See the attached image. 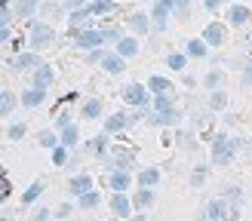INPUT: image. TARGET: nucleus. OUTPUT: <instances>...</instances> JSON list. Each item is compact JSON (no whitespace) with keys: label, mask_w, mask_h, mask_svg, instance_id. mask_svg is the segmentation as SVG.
<instances>
[{"label":"nucleus","mask_w":252,"mask_h":221,"mask_svg":"<svg viewBox=\"0 0 252 221\" xmlns=\"http://www.w3.org/2000/svg\"><path fill=\"white\" fill-rule=\"evenodd\" d=\"M22 135H25V126H22V123H16V126L9 129V138H22Z\"/></svg>","instance_id":"obj_32"},{"label":"nucleus","mask_w":252,"mask_h":221,"mask_svg":"<svg viewBox=\"0 0 252 221\" xmlns=\"http://www.w3.org/2000/svg\"><path fill=\"white\" fill-rule=\"evenodd\" d=\"M62 141H65L68 147L77 144V126H65V132H62Z\"/></svg>","instance_id":"obj_16"},{"label":"nucleus","mask_w":252,"mask_h":221,"mask_svg":"<svg viewBox=\"0 0 252 221\" xmlns=\"http://www.w3.org/2000/svg\"><path fill=\"white\" fill-rule=\"evenodd\" d=\"M90 184H93L90 178H86V175H80V178H74V181H71V191L77 193V196H86V193H90Z\"/></svg>","instance_id":"obj_8"},{"label":"nucleus","mask_w":252,"mask_h":221,"mask_svg":"<svg viewBox=\"0 0 252 221\" xmlns=\"http://www.w3.org/2000/svg\"><path fill=\"white\" fill-rule=\"evenodd\" d=\"M98 200H102V196H98V193H93V191H90V193L83 196V206H95Z\"/></svg>","instance_id":"obj_31"},{"label":"nucleus","mask_w":252,"mask_h":221,"mask_svg":"<svg viewBox=\"0 0 252 221\" xmlns=\"http://www.w3.org/2000/svg\"><path fill=\"white\" fill-rule=\"evenodd\" d=\"M37 221H49V212H40V215H37Z\"/></svg>","instance_id":"obj_40"},{"label":"nucleus","mask_w":252,"mask_h":221,"mask_svg":"<svg viewBox=\"0 0 252 221\" xmlns=\"http://www.w3.org/2000/svg\"><path fill=\"white\" fill-rule=\"evenodd\" d=\"M219 83H221V74H219V71H212L209 77H206V86H212V89H216Z\"/></svg>","instance_id":"obj_28"},{"label":"nucleus","mask_w":252,"mask_h":221,"mask_svg":"<svg viewBox=\"0 0 252 221\" xmlns=\"http://www.w3.org/2000/svg\"><path fill=\"white\" fill-rule=\"evenodd\" d=\"M224 212H228V203H224V200H212V203H209V218L228 221V218H224Z\"/></svg>","instance_id":"obj_9"},{"label":"nucleus","mask_w":252,"mask_h":221,"mask_svg":"<svg viewBox=\"0 0 252 221\" xmlns=\"http://www.w3.org/2000/svg\"><path fill=\"white\" fill-rule=\"evenodd\" d=\"M203 3H206L209 9H216V3H219V0H203Z\"/></svg>","instance_id":"obj_39"},{"label":"nucleus","mask_w":252,"mask_h":221,"mask_svg":"<svg viewBox=\"0 0 252 221\" xmlns=\"http://www.w3.org/2000/svg\"><path fill=\"white\" fill-rule=\"evenodd\" d=\"M34 6H37V0H19V12H22V16H31Z\"/></svg>","instance_id":"obj_21"},{"label":"nucleus","mask_w":252,"mask_h":221,"mask_svg":"<svg viewBox=\"0 0 252 221\" xmlns=\"http://www.w3.org/2000/svg\"><path fill=\"white\" fill-rule=\"evenodd\" d=\"M53 80V71H49L46 65L43 68H37V74H34V89H46V83Z\"/></svg>","instance_id":"obj_7"},{"label":"nucleus","mask_w":252,"mask_h":221,"mask_svg":"<svg viewBox=\"0 0 252 221\" xmlns=\"http://www.w3.org/2000/svg\"><path fill=\"white\" fill-rule=\"evenodd\" d=\"M126 184H129V178H126V172H117V175L111 178V188H114V191H123Z\"/></svg>","instance_id":"obj_19"},{"label":"nucleus","mask_w":252,"mask_h":221,"mask_svg":"<svg viewBox=\"0 0 252 221\" xmlns=\"http://www.w3.org/2000/svg\"><path fill=\"white\" fill-rule=\"evenodd\" d=\"M175 6V0H160L157 9H154V25H157V31L166 28V16H169V9Z\"/></svg>","instance_id":"obj_3"},{"label":"nucleus","mask_w":252,"mask_h":221,"mask_svg":"<svg viewBox=\"0 0 252 221\" xmlns=\"http://www.w3.org/2000/svg\"><path fill=\"white\" fill-rule=\"evenodd\" d=\"M9 110H12V95L3 92V95H0V114H9Z\"/></svg>","instance_id":"obj_23"},{"label":"nucleus","mask_w":252,"mask_h":221,"mask_svg":"<svg viewBox=\"0 0 252 221\" xmlns=\"http://www.w3.org/2000/svg\"><path fill=\"white\" fill-rule=\"evenodd\" d=\"M80 3H83V0H68V6H71V9H74V6H80Z\"/></svg>","instance_id":"obj_41"},{"label":"nucleus","mask_w":252,"mask_h":221,"mask_svg":"<svg viewBox=\"0 0 252 221\" xmlns=\"http://www.w3.org/2000/svg\"><path fill=\"white\" fill-rule=\"evenodd\" d=\"M56 163H59V166L65 163V151H62V147H56Z\"/></svg>","instance_id":"obj_37"},{"label":"nucleus","mask_w":252,"mask_h":221,"mask_svg":"<svg viewBox=\"0 0 252 221\" xmlns=\"http://www.w3.org/2000/svg\"><path fill=\"white\" fill-rule=\"evenodd\" d=\"M166 65H169V68H175V71H182V68H185V55H169Z\"/></svg>","instance_id":"obj_25"},{"label":"nucleus","mask_w":252,"mask_h":221,"mask_svg":"<svg viewBox=\"0 0 252 221\" xmlns=\"http://www.w3.org/2000/svg\"><path fill=\"white\" fill-rule=\"evenodd\" d=\"M132 221H148V218H132Z\"/></svg>","instance_id":"obj_42"},{"label":"nucleus","mask_w":252,"mask_h":221,"mask_svg":"<svg viewBox=\"0 0 252 221\" xmlns=\"http://www.w3.org/2000/svg\"><path fill=\"white\" fill-rule=\"evenodd\" d=\"M132 28H135V31H148V19H145V16H135V19H132Z\"/></svg>","instance_id":"obj_27"},{"label":"nucleus","mask_w":252,"mask_h":221,"mask_svg":"<svg viewBox=\"0 0 252 221\" xmlns=\"http://www.w3.org/2000/svg\"><path fill=\"white\" fill-rule=\"evenodd\" d=\"M40 191H43V184H31L28 193H25V203H34L37 196H40Z\"/></svg>","instance_id":"obj_20"},{"label":"nucleus","mask_w":252,"mask_h":221,"mask_svg":"<svg viewBox=\"0 0 252 221\" xmlns=\"http://www.w3.org/2000/svg\"><path fill=\"white\" fill-rule=\"evenodd\" d=\"M246 86H252V65L246 68Z\"/></svg>","instance_id":"obj_38"},{"label":"nucleus","mask_w":252,"mask_h":221,"mask_svg":"<svg viewBox=\"0 0 252 221\" xmlns=\"http://www.w3.org/2000/svg\"><path fill=\"white\" fill-rule=\"evenodd\" d=\"M157 178H160L157 169H145V172H142V184H154Z\"/></svg>","instance_id":"obj_24"},{"label":"nucleus","mask_w":252,"mask_h":221,"mask_svg":"<svg viewBox=\"0 0 252 221\" xmlns=\"http://www.w3.org/2000/svg\"><path fill=\"white\" fill-rule=\"evenodd\" d=\"M151 200H154V196H151V191H142V193L135 196V203H138V206H148Z\"/></svg>","instance_id":"obj_29"},{"label":"nucleus","mask_w":252,"mask_h":221,"mask_svg":"<svg viewBox=\"0 0 252 221\" xmlns=\"http://www.w3.org/2000/svg\"><path fill=\"white\" fill-rule=\"evenodd\" d=\"M98 110H102V108H98V102H86L83 114H86V117H98Z\"/></svg>","instance_id":"obj_26"},{"label":"nucleus","mask_w":252,"mask_h":221,"mask_svg":"<svg viewBox=\"0 0 252 221\" xmlns=\"http://www.w3.org/2000/svg\"><path fill=\"white\" fill-rule=\"evenodd\" d=\"M43 92H46V89H31V92H25V95H22L25 108H34V105H40V102H43Z\"/></svg>","instance_id":"obj_10"},{"label":"nucleus","mask_w":252,"mask_h":221,"mask_svg":"<svg viewBox=\"0 0 252 221\" xmlns=\"http://www.w3.org/2000/svg\"><path fill=\"white\" fill-rule=\"evenodd\" d=\"M234 151H237V141H231L228 135H219L216 144H212V160H216L219 166H224V163H231Z\"/></svg>","instance_id":"obj_1"},{"label":"nucleus","mask_w":252,"mask_h":221,"mask_svg":"<svg viewBox=\"0 0 252 221\" xmlns=\"http://www.w3.org/2000/svg\"><path fill=\"white\" fill-rule=\"evenodd\" d=\"M53 40V28L49 25H37V28L31 31V46L37 49V46H43V43H49Z\"/></svg>","instance_id":"obj_5"},{"label":"nucleus","mask_w":252,"mask_h":221,"mask_svg":"<svg viewBox=\"0 0 252 221\" xmlns=\"http://www.w3.org/2000/svg\"><path fill=\"white\" fill-rule=\"evenodd\" d=\"M40 141H43L46 147H56V135H53V132H46V135H43V138H40Z\"/></svg>","instance_id":"obj_34"},{"label":"nucleus","mask_w":252,"mask_h":221,"mask_svg":"<svg viewBox=\"0 0 252 221\" xmlns=\"http://www.w3.org/2000/svg\"><path fill=\"white\" fill-rule=\"evenodd\" d=\"M203 37H206V43H221L224 37H228V31H224V25H221V22H212V25H206Z\"/></svg>","instance_id":"obj_6"},{"label":"nucleus","mask_w":252,"mask_h":221,"mask_svg":"<svg viewBox=\"0 0 252 221\" xmlns=\"http://www.w3.org/2000/svg\"><path fill=\"white\" fill-rule=\"evenodd\" d=\"M9 65L16 68V71H19V68H34V65H37V58H34V55H16V58L9 61Z\"/></svg>","instance_id":"obj_12"},{"label":"nucleus","mask_w":252,"mask_h":221,"mask_svg":"<svg viewBox=\"0 0 252 221\" xmlns=\"http://www.w3.org/2000/svg\"><path fill=\"white\" fill-rule=\"evenodd\" d=\"M120 126H126V117H111L108 120V129H120Z\"/></svg>","instance_id":"obj_30"},{"label":"nucleus","mask_w":252,"mask_h":221,"mask_svg":"<svg viewBox=\"0 0 252 221\" xmlns=\"http://www.w3.org/2000/svg\"><path fill=\"white\" fill-rule=\"evenodd\" d=\"M105 40V31H74V43L77 46H98Z\"/></svg>","instance_id":"obj_2"},{"label":"nucleus","mask_w":252,"mask_h":221,"mask_svg":"<svg viewBox=\"0 0 252 221\" xmlns=\"http://www.w3.org/2000/svg\"><path fill=\"white\" fill-rule=\"evenodd\" d=\"M114 212L123 215V218L129 215V203H126V196H114Z\"/></svg>","instance_id":"obj_18"},{"label":"nucleus","mask_w":252,"mask_h":221,"mask_svg":"<svg viewBox=\"0 0 252 221\" xmlns=\"http://www.w3.org/2000/svg\"><path fill=\"white\" fill-rule=\"evenodd\" d=\"M102 65H105V68H108L111 74H117V71L123 68V61H120L117 55H105V61H102Z\"/></svg>","instance_id":"obj_17"},{"label":"nucleus","mask_w":252,"mask_h":221,"mask_svg":"<svg viewBox=\"0 0 252 221\" xmlns=\"http://www.w3.org/2000/svg\"><path fill=\"white\" fill-rule=\"evenodd\" d=\"M135 49H138V43H135V40H129V37H126V40H120L117 53H120V55H135Z\"/></svg>","instance_id":"obj_13"},{"label":"nucleus","mask_w":252,"mask_h":221,"mask_svg":"<svg viewBox=\"0 0 252 221\" xmlns=\"http://www.w3.org/2000/svg\"><path fill=\"white\" fill-rule=\"evenodd\" d=\"M151 89H154L157 95H166V89H169V80H163V77H151Z\"/></svg>","instance_id":"obj_15"},{"label":"nucleus","mask_w":252,"mask_h":221,"mask_svg":"<svg viewBox=\"0 0 252 221\" xmlns=\"http://www.w3.org/2000/svg\"><path fill=\"white\" fill-rule=\"evenodd\" d=\"M203 178H206V172H203V169H197L194 175H191V181H194V184H200V181H203Z\"/></svg>","instance_id":"obj_35"},{"label":"nucleus","mask_w":252,"mask_h":221,"mask_svg":"<svg viewBox=\"0 0 252 221\" xmlns=\"http://www.w3.org/2000/svg\"><path fill=\"white\" fill-rule=\"evenodd\" d=\"M246 19H249V9H246V6H234V9H231V22H234V25H243Z\"/></svg>","instance_id":"obj_14"},{"label":"nucleus","mask_w":252,"mask_h":221,"mask_svg":"<svg viewBox=\"0 0 252 221\" xmlns=\"http://www.w3.org/2000/svg\"><path fill=\"white\" fill-rule=\"evenodd\" d=\"M212 108H224V92H216L212 95V102H209Z\"/></svg>","instance_id":"obj_33"},{"label":"nucleus","mask_w":252,"mask_h":221,"mask_svg":"<svg viewBox=\"0 0 252 221\" xmlns=\"http://www.w3.org/2000/svg\"><path fill=\"white\" fill-rule=\"evenodd\" d=\"M111 6H114L111 0H93V3L86 6V9H90V16H102V12H108Z\"/></svg>","instance_id":"obj_11"},{"label":"nucleus","mask_w":252,"mask_h":221,"mask_svg":"<svg viewBox=\"0 0 252 221\" xmlns=\"http://www.w3.org/2000/svg\"><path fill=\"white\" fill-rule=\"evenodd\" d=\"M90 147H93V151H105V138H95Z\"/></svg>","instance_id":"obj_36"},{"label":"nucleus","mask_w":252,"mask_h":221,"mask_svg":"<svg viewBox=\"0 0 252 221\" xmlns=\"http://www.w3.org/2000/svg\"><path fill=\"white\" fill-rule=\"evenodd\" d=\"M123 102H129V105H148V95H145V89L142 86H126L123 89Z\"/></svg>","instance_id":"obj_4"},{"label":"nucleus","mask_w":252,"mask_h":221,"mask_svg":"<svg viewBox=\"0 0 252 221\" xmlns=\"http://www.w3.org/2000/svg\"><path fill=\"white\" fill-rule=\"evenodd\" d=\"M188 53H191V55H197V58H200V55L206 53V46L200 43V40H191V43H188Z\"/></svg>","instance_id":"obj_22"},{"label":"nucleus","mask_w":252,"mask_h":221,"mask_svg":"<svg viewBox=\"0 0 252 221\" xmlns=\"http://www.w3.org/2000/svg\"><path fill=\"white\" fill-rule=\"evenodd\" d=\"M246 151H249V154H252V144H249V147H246Z\"/></svg>","instance_id":"obj_43"}]
</instances>
